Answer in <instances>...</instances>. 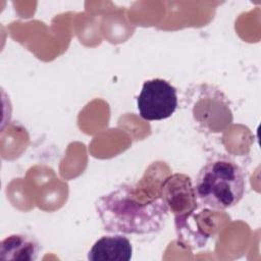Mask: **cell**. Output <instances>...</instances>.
Instances as JSON below:
<instances>
[{
  "label": "cell",
  "mask_w": 261,
  "mask_h": 261,
  "mask_svg": "<svg viewBox=\"0 0 261 261\" xmlns=\"http://www.w3.org/2000/svg\"><path fill=\"white\" fill-rule=\"evenodd\" d=\"M95 208L106 231L138 236L159 232L169 211L161 195L139 201L136 187L129 184L101 196Z\"/></svg>",
  "instance_id": "1"
},
{
  "label": "cell",
  "mask_w": 261,
  "mask_h": 261,
  "mask_svg": "<svg viewBox=\"0 0 261 261\" xmlns=\"http://www.w3.org/2000/svg\"><path fill=\"white\" fill-rule=\"evenodd\" d=\"M194 103L193 115L197 122L210 132H221L232 120L226 97L211 87L202 86Z\"/></svg>",
  "instance_id": "4"
},
{
  "label": "cell",
  "mask_w": 261,
  "mask_h": 261,
  "mask_svg": "<svg viewBox=\"0 0 261 261\" xmlns=\"http://www.w3.org/2000/svg\"><path fill=\"white\" fill-rule=\"evenodd\" d=\"M194 190L198 203L204 208L224 210L242 200L245 174L234 160L225 155H217L202 166Z\"/></svg>",
  "instance_id": "2"
},
{
  "label": "cell",
  "mask_w": 261,
  "mask_h": 261,
  "mask_svg": "<svg viewBox=\"0 0 261 261\" xmlns=\"http://www.w3.org/2000/svg\"><path fill=\"white\" fill-rule=\"evenodd\" d=\"M133 256V246L127 238L117 233L97 240L88 253L91 261H128Z\"/></svg>",
  "instance_id": "6"
},
{
  "label": "cell",
  "mask_w": 261,
  "mask_h": 261,
  "mask_svg": "<svg viewBox=\"0 0 261 261\" xmlns=\"http://www.w3.org/2000/svg\"><path fill=\"white\" fill-rule=\"evenodd\" d=\"M137 108L140 116L145 120L166 119L177 108L176 89L162 79L148 80L144 82L137 97Z\"/></svg>",
  "instance_id": "3"
},
{
  "label": "cell",
  "mask_w": 261,
  "mask_h": 261,
  "mask_svg": "<svg viewBox=\"0 0 261 261\" xmlns=\"http://www.w3.org/2000/svg\"><path fill=\"white\" fill-rule=\"evenodd\" d=\"M161 197L168 210H170L175 220L182 219L197 208V197L191 178L185 174L176 173L168 176L162 184Z\"/></svg>",
  "instance_id": "5"
},
{
  "label": "cell",
  "mask_w": 261,
  "mask_h": 261,
  "mask_svg": "<svg viewBox=\"0 0 261 261\" xmlns=\"http://www.w3.org/2000/svg\"><path fill=\"white\" fill-rule=\"evenodd\" d=\"M40 253L39 243L31 236L11 234L0 245V259L13 261H34Z\"/></svg>",
  "instance_id": "7"
}]
</instances>
